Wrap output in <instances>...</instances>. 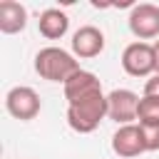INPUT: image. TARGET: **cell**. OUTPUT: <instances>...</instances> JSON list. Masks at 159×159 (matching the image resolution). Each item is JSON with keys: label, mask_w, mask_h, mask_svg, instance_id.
<instances>
[{"label": "cell", "mask_w": 159, "mask_h": 159, "mask_svg": "<svg viewBox=\"0 0 159 159\" xmlns=\"http://www.w3.org/2000/svg\"><path fill=\"white\" fill-rule=\"evenodd\" d=\"M152 45H154V62H157V72L154 75H159V40H154Z\"/></svg>", "instance_id": "15"}, {"label": "cell", "mask_w": 159, "mask_h": 159, "mask_svg": "<svg viewBox=\"0 0 159 159\" xmlns=\"http://www.w3.org/2000/svg\"><path fill=\"white\" fill-rule=\"evenodd\" d=\"M139 129H142L147 152H159V124H139Z\"/></svg>", "instance_id": "13"}, {"label": "cell", "mask_w": 159, "mask_h": 159, "mask_svg": "<svg viewBox=\"0 0 159 159\" xmlns=\"http://www.w3.org/2000/svg\"><path fill=\"white\" fill-rule=\"evenodd\" d=\"M107 119V94L99 92L77 104H67V124L77 134H92L99 122Z\"/></svg>", "instance_id": "2"}, {"label": "cell", "mask_w": 159, "mask_h": 159, "mask_svg": "<svg viewBox=\"0 0 159 159\" xmlns=\"http://www.w3.org/2000/svg\"><path fill=\"white\" fill-rule=\"evenodd\" d=\"M137 122L139 124H159V99L157 97H139L137 107Z\"/></svg>", "instance_id": "12"}, {"label": "cell", "mask_w": 159, "mask_h": 159, "mask_svg": "<svg viewBox=\"0 0 159 159\" xmlns=\"http://www.w3.org/2000/svg\"><path fill=\"white\" fill-rule=\"evenodd\" d=\"M122 70L129 77H152L157 72V62H154V45L152 42H142L134 40L124 47L122 52Z\"/></svg>", "instance_id": "3"}, {"label": "cell", "mask_w": 159, "mask_h": 159, "mask_svg": "<svg viewBox=\"0 0 159 159\" xmlns=\"http://www.w3.org/2000/svg\"><path fill=\"white\" fill-rule=\"evenodd\" d=\"M5 109L10 117L20 119V122H30L40 114L42 109V102H40V94L27 87V84H17L12 89H7L5 94Z\"/></svg>", "instance_id": "4"}, {"label": "cell", "mask_w": 159, "mask_h": 159, "mask_svg": "<svg viewBox=\"0 0 159 159\" xmlns=\"http://www.w3.org/2000/svg\"><path fill=\"white\" fill-rule=\"evenodd\" d=\"M112 152L122 159H134V157L144 154L147 147H144V137H142L139 124L117 127V132L112 134Z\"/></svg>", "instance_id": "9"}, {"label": "cell", "mask_w": 159, "mask_h": 159, "mask_svg": "<svg viewBox=\"0 0 159 159\" xmlns=\"http://www.w3.org/2000/svg\"><path fill=\"white\" fill-rule=\"evenodd\" d=\"M70 47L77 60H92V57L102 55V50H104V32L94 25H82L72 32Z\"/></svg>", "instance_id": "7"}, {"label": "cell", "mask_w": 159, "mask_h": 159, "mask_svg": "<svg viewBox=\"0 0 159 159\" xmlns=\"http://www.w3.org/2000/svg\"><path fill=\"white\" fill-rule=\"evenodd\" d=\"M62 92H65V99L67 104H77L87 97H94L102 92V82L94 72L89 70H77L65 84H62Z\"/></svg>", "instance_id": "8"}, {"label": "cell", "mask_w": 159, "mask_h": 159, "mask_svg": "<svg viewBox=\"0 0 159 159\" xmlns=\"http://www.w3.org/2000/svg\"><path fill=\"white\" fill-rule=\"evenodd\" d=\"M77 70H82L80 60L62 47L50 45V47H42L35 55V72L47 82H62L65 84Z\"/></svg>", "instance_id": "1"}, {"label": "cell", "mask_w": 159, "mask_h": 159, "mask_svg": "<svg viewBox=\"0 0 159 159\" xmlns=\"http://www.w3.org/2000/svg\"><path fill=\"white\" fill-rule=\"evenodd\" d=\"M144 97H157L159 99V75H152L144 82Z\"/></svg>", "instance_id": "14"}, {"label": "cell", "mask_w": 159, "mask_h": 159, "mask_svg": "<svg viewBox=\"0 0 159 159\" xmlns=\"http://www.w3.org/2000/svg\"><path fill=\"white\" fill-rule=\"evenodd\" d=\"M127 25H129V32L142 42L159 37V5H154V2L134 5L129 10Z\"/></svg>", "instance_id": "5"}, {"label": "cell", "mask_w": 159, "mask_h": 159, "mask_svg": "<svg viewBox=\"0 0 159 159\" xmlns=\"http://www.w3.org/2000/svg\"><path fill=\"white\" fill-rule=\"evenodd\" d=\"M25 27H27V7L17 0H2L0 2V32L17 35Z\"/></svg>", "instance_id": "10"}, {"label": "cell", "mask_w": 159, "mask_h": 159, "mask_svg": "<svg viewBox=\"0 0 159 159\" xmlns=\"http://www.w3.org/2000/svg\"><path fill=\"white\" fill-rule=\"evenodd\" d=\"M37 30L45 40H62L70 30V17L65 10L60 7H47L40 12V20H37Z\"/></svg>", "instance_id": "11"}, {"label": "cell", "mask_w": 159, "mask_h": 159, "mask_svg": "<svg viewBox=\"0 0 159 159\" xmlns=\"http://www.w3.org/2000/svg\"><path fill=\"white\" fill-rule=\"evenodd\" d=\"M137 107H139V94L124 87H117L107 92V119L117 122L119 127L134 124L137 119Z\"/></svg>", "instance_id": "6"}]
</instances>
